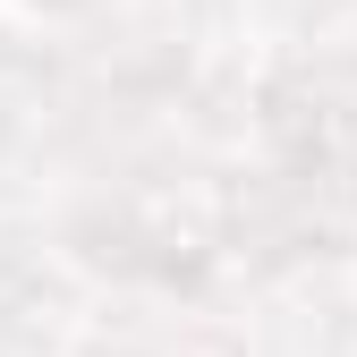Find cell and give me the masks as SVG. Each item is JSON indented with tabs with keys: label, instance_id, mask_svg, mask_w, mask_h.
Instances as JSON below:
<instances>
[]
</instances>
